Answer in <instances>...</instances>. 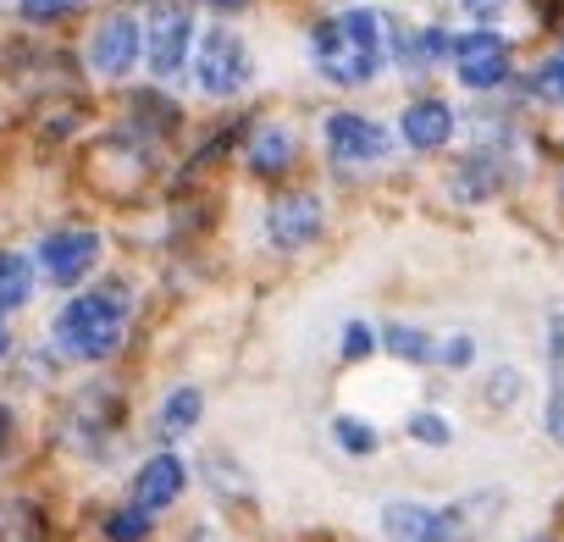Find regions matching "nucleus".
<instances>
[{
	"label": "nucleus",
	"mask_w": 564,
	"mask_h": 542,
	"mask_svg": "<svg viewBox=\"0 0 564 542\" xmlns=\"http://www.w3.org/2000/svg\"><path fill=\"white\" fill-rule=\"evenodd\" d=\"M128 333V311L117 294H78L62 316H56V338L62 349H73L78 360H106Z\"/></svg>",
	"instance_id": "nucleus-2"
},
{
	"label": "nucleus",
	"mask_w": 564,
	"mask_h": 542,
	"mask_svg": "<svg viewBox=\"0 0 564 542\" xmlns=\"http://www.w3.org/2000/svg\"><path fill=\"white\" fill-rule=\"evenodd\" d=\"M443 355H448V366H454V371H465L476 349H470V338H448V349H443Z\"/></svg>",
	"instance_id": "nucleus-24"
},
{
	"label": "nucleus",
	"mask_w": 564,
	"mask_h": 542,
	"mask_svg": "<svg viewBox=\"0 0 564 542\" xmlns=\"http://www.w3.org/2000/svg\"><path fill=\"white\" fill-rule=\"evenodd\" d=\"M139 56H144V29L133 18H106L89 40V67L100 78H128Z\"/></svg>",
	"instance_id": "nucleus-8"
},
{
	"label": "nucleus",
	"mask_w": 564,
	"mask_h": 542,
	"mask_svg": "<svg viewBox=\"0 0 564 542\" xmlns=\"http://www.w3.org/2000/svg\"><path fill=\"white\" fill-rule=\"evenodd\" d=\"M95 260H100V232L95 227H56L40 243V271H45V283H56V289L84 283Z\"/></svg>",
	"instance_id": "nucleus-4"
},
{
	"label": "nucleus",
	"mask_w": 564,
	"mask_h": 542,
	"mask_svg": "<svg viewBox=\"0 0 564 542\" xmlns=\"http://www.w3.org/2000/svg\"><path fill=\"white\" fill-rule=\"evenodd\" d=\"M199 393L194 388H177V393H166V410H161V432L172 437V432H188L194 421H199Z\"/></svg>",
	"instance_id": "nucleus-17"
},
{
	"label": "nucleus",
	"mask_w": 564,
	"mask_h": 542,
	"mask_svg": "<svg viewBox=\"0 0 564 542\" xmlns=\"http://www.w3.org/2000/svg\"><path fill=\"white\" fill-rule=\"evenodd\" d=\"M410 432H415L421 443H448V421H437V415H415Z\"/></svg>",
	"instance_id": "nucleus-23"
},
{
	"label": "nucleus",
	"mask_w": 564,
	"mask_h": 542,
	"mask_svg": "<svg viewBox=\"0 0 564 542\" xmlns=\"http://www.w3.org/2000/svg\"><path fill=\"white\" fill-rule=\"evenodd\" d=\"M7 344H12V338H7V316H0V355H7Z\"/></svg>",
	"instance_id": "nucleus-26"
},
{
	"label": "nucleus",
	"mask_w": 564,
	"mask_h": 542,
	"mask_svg": "<svg viewBox=\"0 0 564 542\" xmlns=\"http://www.w3.org/2000/svg\"><path fill=\"white\" fill-rule=\"evenodd\" d=\"M311 56L316 67L333 78V84H371L377 67H382V40H377V12L355 7V12H338L327 18L316 34H311Z\"/></svg>",
	"instance_id": "nucleus-1"
},
{
	"label": "nucleus",
	"mask_w": 564,
	"mask_h": 542,
	"mask_svg": "<svg viewBox=\"0 0 564 542\" xmlns=\"http://www.w3.org/2000/svg\"><path fill=\"white\" fill-rule=\"evenodd\" d=\"M399 128H404V144L410 150H443L454 139V111L443 100H410Z\"/></svg>",
	"instance_id": "nucleus-12"
},
{
	"label": "nucleus",
	"mask_w": 564,
	"mask_h": 542,
	"mask_svg": "<svg viewBox=\"0 0 564 542\" xmlns=\"http://www.w3.org/2000/svg\"><path fill=\"white\" fill-rule=\"evenodd\" d=\"M382 344H388V349H393L399 360H410V366H426V360L437 355V344H432V338H426L421 327H399V322L388 327V338H382Z\"/></svg>",
	"instance_id": "nucleus-16"
},
{
	"label": "nucleus",
	"mask_w": 564,
	"mask_h": 542,
	"mask_svg": "<svg viewBox=\"0 0 564 542\" xmlns=\"http://www.w3.org/2000/svg\"><path fill=\"white\" fill-rule=\"evenodd\" d=\"M188 487V470H183V459L177 454H155V459H144L139 465V476H133V503L139 509H166V503H177V492Z\"/></svg>",
	"instance_id": "nucleus-11"
},
{
	"label": "nucleus",
	"mask_w": 564,
	"mask_h": 542,
	"mask_svg": "<svg viewBox=\"0 0 564 542\" xmlns=\"http://www.w3.org/2000/svg\"><path fill=\"white\" fill-rule=\"evenodd\" d=\"M558 62H564V56H558Z\"/></svg>",
	"instance_id": "nucleus-27"
},
{
	"label": "nucleus",
	"mask_w": 564,
	"mask_h": 542,
	"mask_svg": "<svg viewBox=\"0 0 564 542\" xmlns=\"http://www.w3.org/2000/svg\"><path fill=\"white\" fill-rule=\"evenodd\" d=\"M289 161H294V139L282 133V128H260V133H254V144H249V166H254V172L276 177Z\"/></svg>",
	"instance_id": "nucleus-15"
},
{
	"label": "nucleus",
	"mask_w": 564,
	"mask_h": 542,
	"mask_svg": "<svg viewBox=\"0 0 564 542\" xmlns=\"http://www.w3.org/2000/svg\"><path fill=\"white\" fill-rule=\"evenodd\" d=\"M547 437L564 443V316L547 322Z\"/></svg>",
	"instance_id": "nucleus-13"
},
{
	"label": "nucleus",
	"mask_w": 564,
	"mask_h": 542,
	"mask_svg": "<svg viewBox=\"0 0 564 542\" xmlns=\"http://www.w3.org/2000/svg\"><path fill=\"white\" fill-rule=\"evenodd\" d=\"M344 355H349V360H366V355H371V327H366V322H349V327H344Z\"/></svg>",
	"instance_id": "nucleus-22"
},
{
	"label": "nucleus",
	"mask_w": 564,
	"mask_h": 542,
	"mask_svg": "<svg viewBox=\"0 0 564 542\" xmlns=\"http://www.w3.org/2000/svg\"><path fill=\"white\" fill-rule=\"evenodd\" d=\"M454 73H459L465 89H498L509 78V40H498L487 29L470 34V40H459L454 45Z\"/></svg>",
	"instance_id": "nucleus-9"
},
{
	"label": "nucleus",
	"mask_w": 564,
	"mask_h": 542,
	"mask_svg": "<svg viewBox=\"0 0 564 542\" xmlns=\"http://www.w3.org/2000/svg\"><path fill=\"white\" fill-rule=\"evenodd\" d=\"M29 294H34V265L12 249H0V316L29 305Z\"/></svg>",
	"instance_id": "nucleus-14"
},
{
	"label": "nucleus",
	"mask_w": 564,
	"mask_h": 542,
	"mask_svg": "<svg viewBox=\"0 0 564 542\" xmlns=\"http://www.w3.org/2000/svg\"><path fill=\"white\" fill-rule=\"evenodd\" d=\"M531 89H536L547 106H564V62H547V67H536Z\"/></svg>",
	"instance_id": "nucleus-20"
},
{
	"label": "nucleus",
	"mask_w": 564,
	"mask_h": 542,
	"mask_svg": "<svg viewBox=\"0 0 564 542\" xmlns=\"http://www.w3.org/2000/svg\"><path fill=\"white\" fill-rule=\"evenodd\" d=\"M144 51H150V67L161 73V78H172V73H183V62H188V51H194V7H161L155 18H150V34H144Z\"/></svg>",
	"instance_id": "nucleus-6"
},
{
	"label": "nucleus",
	"mask_w": 564,
	"mask_h": 542,
	"mask_svg": "<svg viewBox=\"0 0 564 542\" xmlns=\"http://www.w3.org/2000/svg\"><path fill=\"white\" fill-rule=\"evenodd\" d=\"M316 232H322V199L316 194H282L265 210V238L276 249H305Z\"/></svg>",
	"instance_id": "nucleus-10"
},
{
	"label": "nucleus",
	"mask_w": 564,
	"mask_h": 542,
	"mask_svg": "<svg viewBox=\"0 0 564 542\" xmlns=\"http://www.w3.org/2000/svg\"><path fill=\"white\" fill-rule=\"evenodd\" d=\"M194 73H199V89L216 95V100H232L243 84H249V51L232 29H210L194 51Z\"/></svg>",
	"instance_id": "nucleus-3"
},
{
	"label": "nucleus",
	"mask_w": 564,
	"mask_h": 542,
	"mask_svg": "<svg viewBox=\"0 0 564 542\" xmlns=\"http://www.w3.org/2000/svg\"><path fill=\"white\" fill-rule=\"evenodd\" d=\"M333 432H338L344 454H377V432H371L366 421H349V415H344V421H338Z\"/></svg>",
	"instance_id": "nucleus-19"
},
{
	"label": "nucleus",
	"mask_w": 564,
	"mask_h": 542,
	"mask_svg": "<svg viewBox=\"0 0 564 542\" xmlns=\"http://www.w3.org/2000/svg\"><path fill=\"white\" fill-rule=\"evenodd\" d=\"M465 12H470V18H498L503 0H465Z\"/></svg>",
	"instance_id": "nucleus-25"
},
{
	"label": "nucleus",
	"mask_w": 564,
	"mask_h": 542,
	"mask_svg": "<svg viewBox=\"0 0 564 542\" xmlns=\"http://www.w3.org/2000/svg\"><path fill=\"white\" fill-rule=\"evenodd\" d=\"M327 150H333L338 166H371L393 150V139L360 111H333L327 117Z\"/></svg>",
	"instance_id": "nucleus-7"
},
{
	"label": "nucleus",
	"mask_w": 564,
	"mask_h": 542,
	"mask_svg": "<svg viewBox=\"0 0 564 542\" xmlns=\"http://www.w3.org/2000/svg\"><path fill=\"white\" fill-rule=\"evenodd\" d=\"M23 7V18L29 23H51V18H67V12H78L84 0H18Z\"/></svg>",
	"instance_id": "nucleus-21"
},
{
	"label": "nucleus",
	"mask_w": 564,
	"mask_h": 542,
	"mask_svg": "<svg viewBox=\"0 0 564 542\" xmlns=\"http://www.w3.org/2000/svg\"><path fill=\"white\" fill-rule=\"evenodd\" d=\"M382 531L393 542H465L470 536L459 509H426V503H388Z\"/></svg>",
	"instance_id": "nucleus-5"
},
{
	"label": "nucleus",
	"mask_w": 564,
	"mask_h": 542,
	"mask_svg": "<svg viewBox=\"0 0 564 542\" xmlns=\"http://www.w3.org/2000/svg\"><path fill=\"white\" fill-rule=\"evenodd\" d=\"M106 536H111V542H144V536H150V509L128 503V509L106 514Z\"/></svg>",
	"instance_id": "nucleus-18"
}]
</instances>
